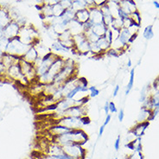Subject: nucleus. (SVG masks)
Returning <instances> with one entry per match:
<instances>
[{"label":"nucleus","instance_id":"obj_1","mask_svg":"<svg viewBox=\"0 0 159 159\" xmlns=\"http://www.w3.org/2000/svg\"><path fill=\"white\" fill-rule=\"evenodd\" d=\"M89 140L88 133L83 129H75L65 132L63 134L52 138V142L64 146L68 143H78L85 145Z\"/></svg>","mask_w":159,"mask_h":159},{"label":"nucleus","instance_id":"obj_2","mask_svg":"<svg viewBox=\"0 0 159 159\" xmlns=\"http://www.w3.org/2000/svg\"><path fill=\"white\" fill-rule=\"evenodd\" d=\"M78 75V64L72 58H66L63 68L56 76L54 83L58 86H61L68 80Z\"/></svg>","mask_w":159,"mask_h":159},{"label":"nucleus","instance_id":"obj_3","mask_svg":"<svg viewBox=\"0 0 159 159\" xmlns=\"http://www.w3.org/2000/svg\"><path fill=\"white\" fill-rule=\"evenodd\" d=\"M65 59L66 58L63 56H57V58L52 63L48 71L43 74V75L38 76L37 82H39L42 85H48V84L53 83L56 76L59 74V72L61 70V68H63Z\"/></svg>","mask_w":159,"mask_h":159},{"label":"nucleus","instance_id":"obj_4","mask_svg":"<svg viewBox=\"0 0 159 159\" xmlns=\"http://www.w3.org/2000/svg\"><path fill=\"white\" fill-rule=\"evenodd\" d=\"M70 130L75 129H83L84 126L88 125L90 124V119L88 116H84L81 118H75V117H64L56 120V123Z\"/></svg>","mask_w":159,"mask_h":159},{"label":"nucleus","instance_id":"obj_5","mask_svg":"<svg viewBox=\"0 0 159 159\" xmlns=\"http://www.w3.org/2000/svg\"><path fill=\"white\" fill-rule=\"evenodd\" d=\"M30 47V46L22 43L18 37H16V38H13L9 41L8 47H7L5 53L18 57V58H22V57H24L25 53L27 52Z\"/></svg>","mask_w":159,"mask_h":159},{"label":"nucleus","instance_id":"obj_6","mask_svg":"<svg viewBox=\"0 0 159 159\" xmlns=\"http://www.w3.org/2000/svg\"><path fill=\"white\" fill-rule=\"evenodd\" d=\"M18 65H19L23 75L27 79L30 84H33L37 81L38 75H37L36 69L34 64L25 61L24 58H20L18 61Z\"/></svg>","mask_w":159,"mask_h":159},{"label":"nucleus","instance_id":"obj_7","mask_svg":"<svg viewBox=\"0 0 159 159\" xmlns=\"http://www.w3.org/2000/svg\"><path fill=\"white\" fill-rule=\"evenodd\" d=\"M63 152L70 159H86L87 150L78 143H68L62 146Z\"/></svg>","mask_w":159,"mask_h":159},{"label":"nucleus","instance_id":"obj_8","mask_svg":"<svg viewBox=\"0 0 159 159\" xmlns=\"http://www.w3.org/2000/svg\"><path fill=\"white\" fill-rule=\"evenodd\" d=\"M58 55H56L53 52H49L48 54H47L46 56H44L42 58V61L39 64V66L36 68V73H37V75H43V74H45L46 72L48 71L52 63L55 61V60L57 58Z\"/></svg>","mask_w":159,"mask_h":159},{"label":"nucleus","instance_id":"obj_9","mask_svg":"<svg viewBox=\"0 0 159 159\" xmlns=\"http://www.w3.org/2000/svg\"><path fill=\"white\" fill-rule=\"evenodd\" d=\"M84 116H88V107L84 106H73L68 110L62 112L61 118L64 117H75V118H81Z\"/></svg>","mask_w":159,"mask_h":159},{"label":"nucleus","instance_id":"obj_10","mask_svg":"<svg viewBox=\"0 0 159 159\" xmlns=\"http://www.w3.org/2000/svg\"><path fill=\"white\" fill-rule=\"evenodd\" d=\"M58 42L63 46L66 49L69 51H73L75 48V42H74V36L72 35L69 30H66L63 33L60 34L58 36Z\"/></svg>","mask_w":159,"mask_h":159},{"label":"nucleus","instance_id":"obj_11","mask_svg":"<svg viewBox=\"0 0 159 159\" xmlns=\"http://www.w3.org/2000/svg\"><path fill=\"white\" fill-rule=\"evenodd\" d=\"M20 30V25L16 21H11L10 24H7L3 29V35L7 39L11 40L16 38L18 36V33Z\"/></svg>","mask_w":159,"mask_h":159},{"label":"nucleus","instance_id":"obj_12","mask_svg":"<svg viewBox=\"0 0 159 159\" xmlns=\"http://www.w3.org/2000/svg\"><path fill=\"white\" fill-rule=\"evenodd\" d=\"M150 125V121H143V122H139L134 127H132L130 130V133L133 135L134 138H142L145 131Z\"/></svg>","mask_w":159,"mask_h":159},{"label":"nucleus","instance_id":"obj_13","mask_svg":"<svg viewBox=\"0 0 159 159\" xmlns=\"http://www.w3.org/2000/svg\"><path fill=\"white\" fill-rule=\"evenodd\" d=\"M90 13V22L93 24H102L103 23V14L99 7L93 6L92 8L88 9Z\"/></svg>","mask_w":159,"mask_h":159},{"label":"nucleus","instance_id":"obj_14","mask_svg":"<svg viewBox=\"0 0 159 159\" xmlns=\"http://www.w3.org/2000/svg\"><path fill=\"white\" fill-rule=\"evenodd\" d=\"M75 19L79 22L80 24H85L90 20V13H89V10L88 8L83 9L81 11L75 12Z\"/></svg>","mask_w":159,"mask_h":159},{"label":"nucleus","instance_id":"obj_15","mask_svg":"<svg viewBox=\"0 0 159 159\" xmlns=\"http://www.w3.org/2000/svg\"><path fill=\"white\" fill-rule=\"evenodd\" d=\"M68 30L70 31L73 36L82 34V33H84L83 24H80L79 22H77L75 19L72 20L68 24Z\"/></svg>","mask_w":159,"mask_h":159},{"label":"nucleus","instance_id":"obj_16","mask_svg":"<svg viewBox=\"0 0 159 159\" xmlns=\"http://www.w3.org/2000/svg\"><path fill=\"white\" fill-rule=\"evenodd\" d=\"M63 153L64 152L63 149H62V146L58 144V143H54V142H52L51 143H49L48 146L46 147V152H45V154L57 156L61 155V154H63Z\"/></svg>","mask_w":159,"mask_h":159},{"label":"nucleus","instance_id":"obj_17","mask_svg":"<svg viewBox=\"0 0 159 159\" xmlns=\"http://www.w3.org/2000/svg\"><path fill=\"white\" fill-rule=\"evenodd\" d=\"M38 56H39V55H38V52L36 50V47L30 46V48L27 50V52L25 53L24 57H22V58H24L25 61H27L30 63H34L36 61V60L38 58Z\"/></svg>","mask_w":159,"mask_h":159},{"label":"nucleus","instance_id":"obj_18","mask_svg":"<svg viewBox=\"0 0 159 159\" xmlns=\"http://www.w3.org/2000/svg\"><path fill=\"white\" fill-rule=\"evenodd\" d=\"M70 131V129L65 127L63 125H61L56 124V125H54L53 126H51V127L49 128L48 132H49V134H50V135L52 136V138H53V137L61 135V134H63V133H65V132H67V131Z\"/></svg>","mask_w":159,"mask_h":159},{"label":"nucleus","instance_id":"obj_19","mask_svg":"<svg viewBox=\"0 0 159 159\" xmlns=\"http://www.w3.org/2000/svg\"><path fill=\"white\" fill-rule=\"evenodd\" d=\"M149 99H150V102H151V110L159 109V90H156V89L151 88V94L149 96Z\"/></svg>","mask_w":159,"mask_h":159},{"label":"nucleus","instance_id":"obj_20","mask_svg":"<svg viewBox=\"0 0 159 159\" xmlns=\"http://www.w3.org/2000/svg\"><path fill=\"white\" fill-rule=\"evenodd\" d=\"M96 43H97L98 47L101 50L103 55H105L107 52V50H109L111 48V43L105 36L99 37V39L96 42Z\"/></svg>","mask_w":159,"mask_h":159},{"label":"nucleus","instance_id":"obj_21","mask_svg":"<svg viewBox=\"0 0 159 159\" xmlns=\"http://www.w3.org/2000/svg\"><path fill=\"white\" fill-rule=\"evenodd\" d=\"M108 30V28L102 23V24H93L92 27V31L93 32L94 34H96L99 37L105 36L106 32Z\"/></svg>","mask_w":159,"mask_h":159},{"label":"nucleus","instance_id":"obj_22","mask_svg":"<svg viewBox=\"0 0 159 159\" xmlns=\"http://www.w3.org/2000/svg\"><path fill=\"white\" fill-rule=\"evenodd\" d=\"M134 82H135V68H131V71H130L129 81H128L127 86H126V88H125V94L126 96L132 90V88L134 87Z\"/></svg>","mask_w":159,"mask_h":159},{"label":"nucleus","instance_id":"obj_23","mask_svg":"<svg viewBox=\"0 0 159 159\" xmlns=\"http://www.w3.org/2000/svg\"><path fill=\"white\" fill-rule=\"evenodd\" d=\"M52 10H53V16L56 17H60L62 16V14L65 11V10L62 8V6L58 3V4H55L52 6Z\"/></svg>","mask_w":159,"mask_h":159},{"label":"nucleus","instance_id":"obj_24","mask_svg":"<svg viewBox=\"0 0 159 159\" xmlns=\"http://www.w3.org/2000/svg\"><path fill=\"white\" fill-rule=\"evenodd\" d=\"M130 18L132 21V23L134 25H137L140 27V24H141V21H142V18H141V16H140V13H139L138 11L132 12L131 15H130Z\"/></svg>","mask_w":159,"mask_h":159},{"label":"nucleus","instance_id":"obj_25","mask_svg":"<svg viewBox=\"0 0 159 159\" xmlns=\"http://www.w3.org/2000/svg\"><path fill=\"white\" fill-rule=\"evenodd\" d=\"M153 26L152 25H149L147 27H145L144 30H143V36L145 39L150 40L154 36V32H153Z\"/></svg>","mask_w":159,"mask_h":159},{"label":"nucleus","instance_id":"obj_26","mask_svg":"<svg viewBox=\"0 0 159 159\" xmlns=\"http://www.w3.org/2000/svg\"><path fill=\"white\" fill-rule=\"evenodd\" d=\"M39 159H70L68 156L66 155L65 153L61 154V155L53 156L48 155V154H43V156H41V157Z\"/></svg>","mask_w":159,"mask_h":159},{"label":"nucleus","instance_id":"obj_27","mask_svg":"<svg viewBox=\"0 0 159 159\" xmlns=\"http://www.w3.org/2000/svg\"><path fill=\"white\" fill-rule=\"evenodd\" d=\"M100 93V90L97 87H89L88 88V96L89 98H95L97 96L99 95Z\"/></svg>","mask_w":159,"mask_h":159},{"label":"nucleus","instance_id":"obj_28","mask_svg":"<svg viewBox=\"0 0 159 159\" xmlns=\"http://www.w3.org/2000/svg\"><path fill=\"white\" fill-rule=\"evenodd\" d=\"M9 41L10 40L7 39L6 37L3 36L2 38H0V52L1 53H5L7 47H8Z\"/></svg>","mask_w":159,"mask_h":159},{"label":"nucleus","instance_id":"obj_29","mask_svg":"<svg viewBox=\"0 0 159 159\" xmlns=\"http://www.w3.org/2000/svg\"><path fill=\"white\" fill-rule=\"evenodd\" d=\"M108 107H109V113H116L118 112V109L116 107L115 103L113 101L108 102Z\"/></svg>","mask_w":159,"mask_h":159},{"label":"nucleus","instance_id":"obj_30","mask_svg":"<svg viewBox=\"0 0 159 159\" xmlns=\"http://www.w3.org/2000/svg\"><path fill=\"white\" fill-rule=\"evenodd\" d=\"M120 145H121V137H120V135H118L115 142H114V149H115V151H119V148H120Z\"/></svg>","mask_w":159,"mask_h":159},{"label":"nucleus","instance_id":"obj_31","mask_svg":"<svg viewBox=\"0 0 159 159\" xmlns=\"http://www.w3.org/2000/svg\"><path fill=\"white\" fill-rule=\"evenodd\" d=\"M108 2V0H93V3L96 7H101L102 5L106 4Z\"/></svg>","mask_w":159,"mask_h":159},{"label":"nucleus","instance_id":"obj_32","mask_svg":"<svg viewBox=\"0 0 159 159\" xmlns=\"http://www.w3.org/2000/svg\"><path fill=\"white\" fill-rule=\"evenodd\" d=\"M60 2V0H43V4H47V5H50L53 6L55 4H58Z\"/></svg>","mask_w":159,"mask_h":159},{"label":"nucleus","instance_id":"obj_33","mask_svg":"<svg viewBox=\"0 0 159 159\" xmlns=\"http://www.w3.org/2000/svg\"><path fill=\"white\" fill-rule=\"evenodd\" d=\"M118 119H119V122H123L124 119H125V111L123 109H120L118 114Z\"/></svg>","mask_w":159,"mask_h":159},{"label":"nucleus","instance_id":"obj_34","mask_svg":"<svg viewBox=\"0 0 159 159\" xmlns=\"http://www.w3.org/2000/svg\"><path fill=\"white\" fill-rule=\"evenodd\" d=\"M119 91H120V86L119 85H116L114 88H113V91H112V96L113 97H117L118 94L119 93Z\"/></svg>","mask_w":159,"mask_h":159},{"label":"nucleus","instance_id":"obj_35","mask_svg":"<svg viewBox=\"0 0 159 159\" xmlns=\"http://www.w3.org/2000/svg\"><path fill=\"white\" fill-rule=\"evenodd\" d=\"M111 119V113H109V114H107V115L106 116V119H105V120H104V123H103L104 126H107L108 124L110 123Z\"/></svg>","mask_w":159,"mask_h":159},{"label":"nucleus","instance_id":"obj_36","mask_svg":"<svg viewBox=\"0 0 159 159\" xmlns=\"http://www.w3.org/2000/svg\"><path fill=\"white\" fill-rule=\"evenodd\" d=\"M152 88H153V89H156V90H159V76L155 80V81L153 82Z\"/></svg>","mask_w":159,"mask_h":159},{"label":"nucleus","instance_id":"obj_37","mask_svg":"<svg viewBox=\"0 0 159 159\" xmlns=\"http://www.w3.org/2000/svg\"><path fill=\"white\" fill-rule=\"evenodd\" d=\"M103 110H104V111H105V113H106V115H107V114H109V107H108V101H107V102H106V104L104 105Z\"/></svg>","mask_w":159,"mask_h":159},{"label":"nucleus","instance_id":"obj_38","mask_svg":"<svg viewBox=\"0 0 159 159\" xmlns=\"http://www.w3.org/2000/svg\"><path fill=\"white\" fill-rule=\"evenodd\" d=\"M105 128H106V126H104L103 125H100V127H99V138H100L101 136L103 135L104 131H105Z\"/></svg>","mask_w":159,"mask_h":159},{"label":"nucleus","instance_id":"obj_39","mask_svg":"<svg viewBox=\"0 0 159 159\" xmlns=\"http://www.w3.org/2000/svg\"><path fill=\"white\" fill-rule=\"evenodd\" d=\"M127 67L128 68H131V67H132V61H131V60L130 59V58H128Z\"/></svg>","mask_w":159,"mask_h":159},{"label":"nucleus","instance_id":"obj_40","mask_svg":"<svg viewBox=\"0 0 159 159\" xmlns=\"http://www.w3.org/2000/svg\"><path fill=\"white\" fill-rule=\"evenodd\" d=\"M153 4H154V5L156 6V8L159 9V3H158V2H157V1H154V2H153Z\"/></svg>","mask_w":159,"mask_h":159},{"label":"nucleus","instance_id":"obj_41","mask_svg":"<svg viewBox=\"0 0 159 159\" xmlns=\"http://www.w3.org/2000/svg\"><path fill=\"white\" fill-rule=\"evenodd\" d=\"M113 159H119V158H118V157H114V158H113Z\"/></svg>","mask_w":159,"mask_h":159}]
</instances>
